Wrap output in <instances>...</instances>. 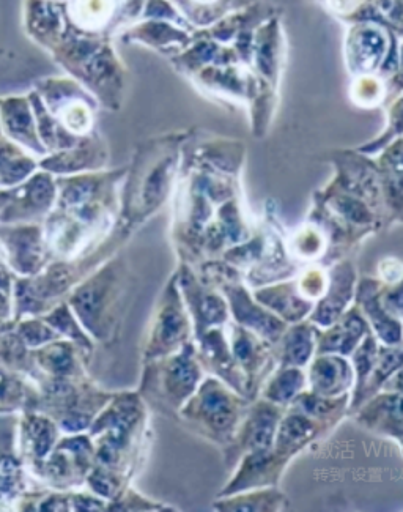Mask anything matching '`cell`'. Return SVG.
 <instances>
[{"instance_id":"3","label":"cell","mask_w":403,"mask_h":512,"mask_svg":"<svg viewBox=\"0 0 403 512\" xmlns=\"http://www.w3.org/2000/svg\"><path fill=\"white\" fill-rule=\"evenodd\" d=\"M60 429L45 413L24 410L16 418V448L30 475L45 462L59 442Z\"/></svg>"},{"instance_id":"2","label":"cell","mask_w":403,"mask_h":512,"mask_svg":"<svg viewBox=\"0 0 403 512\" xmlns=\"http://www.w3.org/2000/svg\"><path fill=\"white\" fill-rule=\"evenodd\" d=\"M183 415L193 418L216 440H229L240 416V405L216 380L200 386L199 394L188 402Z\"/></svg>"},{"instance_id":"5","label":"cell","mask_w":403,"mask_h":512,"mask_svg":"<svg viewBox=\"0 0 403 512\" xmlns=\"http://www.w3.org/2000/svg\"><path fill=\"white\" fill-rule=\"evenodd\" d=\"M177 303L175 301L166 303L159 311L153 327L152 341L148 347V357H163L172 350L178 349V346L188 338L189 320L182 306Z\"/></svg>"},{"instance_id":"10","label":"cell","mask_w":403,"mask_h":512,"mask_svg":"<svg viewBox=\"0 0 403 512\" xmlns=\"http://www.w3.org/2000/svg\"><path fill=\"white\" fill-rule=\"evenodd\" d=\"M230 303H232L235 319L243 327L256 330L257 333L262 334L263 338H267L271 342L278 341L281 338L282 331L285 328L284 323L278 317H273L268 312L257 308L256 305H252L251 300L243 290L230 294Z\"/></svg>"},{"instance_id":"7","label":"cell","mask_w":403,"mask_h":512,"mask_svg":"<svg viewBox=\"0 0 403 512\" xmlns=\"http://www.w3.org/2000/svg\"><path fill=\"white\" fill-rule=\"evenodd\" d=\"M35 399L37 388L29 375L0 364V416L32 410Z\"/></svg>"},{"instance_id":"11","label":"cell","mask_w":403,"mask_h":512,"mask_svg":"<svg viewBox=\"0 0 403 512\" xmlns=\"http://www.w3.org/2000/svg\"><path fill=\"white\" fill-rule=\"evenodd\" d=\"M0 364L26 375L35 371L32 350L16 333L12 319L0 323Z\"/></svg>"},{"instance_id":"15","label":"cell","mask_w":403,"mask_h":512,"mask_svg":"<svg viewBox=\"0 0 403 512\" xmlns=\"http://www.w3.org/2000/svg\"><path fill=\"white\" fill-rule=\"evenodd\" d=\"M315 331L307 325H300L289 331L284 342V368H300L311 358L314 349Z\"/></svg>"},{"instance_id":"9","label":"cell","mask_w":403,"mask_h":512,"mask_svg":"<svg viewBox=\"0 0 403 512\" xmlns=\"http://www.w3.org/2000/svg\"><path fill=\"white\" fill-rule=\"evenodd\" d=\"M353 372L342 358L320 357L311 371L312 390L323 397H334L344 393L352 385Z\"/></svg>"},{"instance_id":"19","label":"cell","mask_w":403,"mask_h":512,"mask_svg":"<svg viewBox=\"0 0 403 512\" xmlns=\"http://www.w3.org/2000/svg\"><path fill=\"white\" fill-rule=\"evenodd\" d=\"M232 350L233 358L249 371L259 366L260 361L263 360L262 347L245 327L237 328L233 333Z\"/></svg>"},{"instance_id":"6","label":"cell","mask_w":403,"mask_h":512,"mask_svg":"<svg viewBox=\"0 0 403 512\" xmlns=\"http://www.w3.org/2000/svg\"><path fill=\"white\" fill-rule=\"evenodd\" d=\"M78 347L67 339H56L32 350L35 371L49 377H82Z\"/></svg>"},{"instance_id":"21","label":"cell","mask_w":403,"mask_h":512,"mask_svg":"<svg viewBox=\"0 0 403 512\" xmlns=\"http://www.w3.org/2000/svg\"><path fill=\"white\" fill-rule=\"evenodd\" d=\"M114 12V0H81L79 16L86 23L101 24Z\"/></svg>"},{"instance_id":"14","label":"cell","mask_w":403,"mask_h":512,"mask_svg":"<svg viewBox=\"0 0 403 512\" xmlns=\"http://www.w3.org/2000/svg\"><path fill=\"white\" fill-rule=\"evenodd\" d=\"M361 420L367 426L375 429H383L388 434H394L392 429L399 435L402 431V418H400V393L389 394V396L380 397L377 401L364 409L361 413Z\"/></svg>"},{"instance_id":"17","label":"cell","mask_w":403,"mask_h":512,"mask_svg":"<svg viewBox=\"0 0 403 512\" xmlns=\"http://www.w3.org/2000/svg\"><path fill=\"white\" fill-rule=\"evenodd\" d=\"M304 386V374L300 369L287 368L270 383L267 390L268 401L273 404H289L298 396Z\"/></svg>"},{"instance_id":"20","label":"cell","mask_w":403,"mask_h":512,"mask_svg":"<svg viewBox=\"0 0 403 512\" xmlns=\"http://www.w3.org/2000/svg\"><path fill=\"white\" fill-rule=\"evenodd\" d=\"M257 297L263 301V305L267 303L274 311L279 312L282 317L293 320V322L300 320L311 309L309 303H304V301L298 300V298L290 297V294L284 295V297L279 295L278 297V295L270 292V294H259Z\"/></svg>"},{"instance_id":"1","label":"cell","mask_w":403,"mask_h":512,"mask_svg":"<svg viewBox=\"0 0 403 512\" xmlns=\"http://www.w3.org/2000/svg\"><path fill=\"white\" fill-rule=\"evenodd\" d=\"M16 418L18 415L0 416V512L18 511L21 500L41 486L19 457Z\"/></svg>"},{"instance_id":"16","label":"cell","mask_w":403,"mask_h":512,"mask_svg":"<svg viewBox=\"0 0 403 512\" xmlns=\"http://www.w3.org/2000/svg\"><path fill=\"white\" fill-rule=\"evenodd\" d=\"M13 325H15L16 333L21 336L24 344L30 350L40 349L48 342L62 339L60 334L41 317H21V319L13 320Z\"/></svg>"},{"instance_id":"4","label":"cell","mask_w":403,"mask_h":512,"mask_svg":"<svg viewBox=\"0 0 403 512\" xmlns=\"http://www.w3.org/2000/svg\"><path fill=\"white\" fill-rule=\"evenodd\" d=\"M164 368L158 372L163 379L153 380L158 393L164 401L172 407H180L185 399L196 391L200 372L194 360V350L189 344L183 346L182 352L177 353L171 360L163 364Z\"/></svg>"},{"instance_id":"18","label":"cell","mask_w":403,"mask_h":512,"mask_svg":"<svg viewBox=\"0 0 403 512\" xmlns=\"http://www.w3.org/2000/svg\"><path fill=\"white\" fill-rule=\"evenodd\" d=\"M193 316L197 320V330L205 331L213 325L227 320V308L224 301L215 295H197L193 303Z\"/></svg>"},{"instance_id":"8","label":"cell","mask_w":403,"mask_h":512,"mask_svg":"<svg viewBox=\"0 0 403 512\" xmlns=\"http://www.w3.org/2000/svg\"><path fill=\"white\" fill-rule=\"evenodd\" d=\"M279 412L273 404H260L249 416L245 429L241 432V446L246 453H259L271 449L278 431Z\"/></svg>"},{"instance_id":"12","label":"cell","mask_w":403,"mask_h":512,"mask_svg":"<svg viewBox=\"0 0 403 512\" xmlns=\"http://www.w3.org/2000/svg\"><path fill=\"white\" fill-rule=\"evenodd\" d=\"M366 328V322L361 319L358 312L352 311L345 317L341 325H337L333 330L326 333L325 338L320 341L318 352H320V355L331 352L350 355L358 339L363 338L364 333H366Z\"/></svg>"},{"instance_id":"13","label":"cell","mask_w":403,"mask_h":512,"mask_svg":"<svg viewBox=\"0 0 403 512\" xmlns=\"http://www.w3.org/2000/svg\"><path fill=\"white\" fill-rule=\"evenodd\" d=\"M41 319L51 325L60 334V338L73 342L74 346L78 347L79 352H92V342H90L86 331L82 330L81 323L74 316L68 303H59V305L49 309L46 314H43Z\"/></svg>"}]
</instances>
